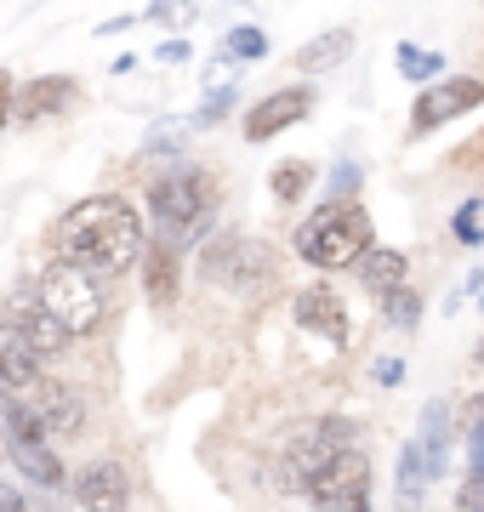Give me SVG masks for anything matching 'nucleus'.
Here are the masks:
<instances>
[{
    "mask_svg": "<svg viewBox=\"0 0 484 512\" xmlns=\"http://www.w3.org/2000/svg\"><path fill=\"white\" fill-rule=\"evenodd\" d=\"M308 109H314V92L308 86H280V92L257 97L251 109H245V143H274L280 131H291L297 120H308Z\"/></svg>",
    "mask_w": 484,
    "mask_h": 512,
    "instance_id": "nucleus-12",
    "label": "nucleus"
},
{
    "mask_svg": "<svg viewBox=\"0 0 484 512\" xmlns=\"http://www.w3.org/2000/svg\"><path fill=\"white\" fill-rule=\"evenodd\" d=\"M257 57H268V29H257V23L228 29L223 46H217V63H257Z\"/></svg>",
    "mask_w": 484,
    "mask_h": 512,
    "instance_id": "nucleus-23",
    "label": "nucleus"
},
{
    "mask_svg": "<svg viewBox=\"0 0 484 512\" xmlns=\"http://www.w3.org/2000/svg\"><path fill=\"white\" fill-rule=\"evenodd\" d=\"M308 501L319 512H371V456L365 450H342L325 473L308 484Z\"/></svg>",
    "mask_w": 484,
    "mask_h": 512,
    "instance_id": "nucleus-8",
    "label": "nucleus"
},
{
    "mask_svg": "<svg viewBox=\"0 0 484 512\" xmlns=\"http://www.w3.org/2000/svg\"><path fill=\"white\" fill-rule=\"evenodd\" d=\"M149 217H154L160 245H171V251L205 239V228H211V217H217V183H211V171L194 165V160L166 165V171L149 183Z\"/></svg>",
    "mask_w": 484,
    "mask_h": 512,
    "instance_id": "nucleus-2",
    "label": "nucleus"
},
{
    "mask_svg": "<svg viewBox=\"0 0 484 512\" xmlns=\"http://www.w3.org/2000/svg\"><path fill=\"white\" fill-rule=\"evenodd\" d=\"M0 512H29V501H23L18 484H0Z\"/></svg>",
    "mask_w": 484,
    "mask_h": 512,
    "instance_id": "nucleus-34",
    "label": "nucleus"
},
{
    "mask_svg": "<svg viewBox=\"0 0 484 512\" xmlns=\"http://www.w3.org/2000/svg\"><path fill=\"white\" fill-rule=\"evenodd\" d=\"M450 228H456V239H462V245H479V239H484V200H467L462 211H456V222H450Z\"/></svg>",
    "mask_w": 484,
    "mask_h": 512,
    "instance_id": "nucleus-27",
    "label": "nucleus"
},
{
    "mask_svg": "<svg viewBox=\"0 0 484 512\" xmlns=\"http://www.w3.org/2000/svg\"><path fill=\"white\" fill-rule=\"evenodd\" d=\"M382 319H388L393 330H416L422 325V296L410 291V285L405 291H393V296H382Z\"/></svg>",
    "mask_w": 484,
    "mask_h": 512,
    "instance_id": "nucleus-24",
    "label": "nucleus"
},
{
    "mask_svg": "<svg viewBox=\"0 0 484 512\" xmlns=\"http://www.w3.org/2000/svg\"><path fill=\"white\" fill-rule=\"evenodd\" d=\"M354 439H359V427L348 416H308V421H297V427L280 439V456H274V490L308 495V484H314L342 450H354Z\"/></svg>",
    "mask_w": 484,
    "mask_h": 512,
    "instance_id": "nucleus-4",
    "label": "nucleus"
},
{
    "mask_svg": "<svg viewBox=\"0 0 484 512\" xmlns=\"http://www.w3.org/2000/svg\"><path fill=\"white\" fill-rule=\"evenodd\" d=\"M143 291H149V302H177V291H183V256L171 251V245H160L154 239L149 251H143Z\"/></svg>",
    "mask_w": 484,
    "mask_h": 512,
    "instance_id": "nucleus-19",
    "label": "nucleus"
},
{
    "mask_svg": "<svg viewBox=\"0 0 484 512\" xmlns=\"http://www.w3.org/2000/svg\"><path fill=\"white\" fill-rule=\"evenodd\" d=\"M0 319H6V325L29 342V353H35V359H57V353H69V342H75V336H69V330L46 313V302H40V291H35V279L12 285V296L0 302Z\"/></svg>",
    "mask_w": 484,
    "mask_h": 512,
    "instance_id": "nucleus-9",
    "label": "nucleus"
},
{
    "mask_svg": "<svg viewBox=\"0 0 484 512\" xmlns=\"http://www.w3.org/2000/svg\"><path fill=\"white\" fill-rule=\"evenodd\" d=\"M154 57H160V63H188V57H194V46L177 35V40H160V46H154Z\"/></svg>",
    "mask_w": 484,
    "mask_h": 512,
    "instance_id": "nucleus-32",
    "label": "nucleus"
},
{
    "mask_svg": "<svg viewBox=\"0 0 484 512\" xmlns=\"http://www.w3.org/2000/svg\"><path fill=\"white\" fill-rule=\"evenodd\" d=\"M291 319H297L308 336H325V342H348V336H354L348 302H342L331 285H302V291L291 296Z\"/></svg>",
    "mask_w": 484,
    "mask_h": 512,
    "instance_id": "nucleus-13",
    "label": "nucleus"
},
{
    "mask_svg": "<svg viewBox=\"0 0 484 512\" xmlns=\"http://www.w3.org/2000/svg\"><path fill=\"white\" fill-rule=\"evenodd\" d=\"M359 285L371 296H393V291H405V279H410V256L405 251H393V245H371V256L354 268Z\"/></svg>",
    "mask_w": 484,
    "mask_h": 512,
    "instance_id": "nucleus-18",
    "label": "nucleus"
},
{
    "mask_svg": "<svg viewBox=\"0 0 484 512\" xmlns=\"http://www.w3.org/2000/svg\"><path fill=\"white\" fill-rule=\"evenodd\" d=\"M18 120V86H12V74L0 69V131Z\"/></svg>",
    "mask_w": 484,
    "mask_h": 512,
    "instance_id": "nucleus-30",
    "label": "nucleus"
},
{
    "mask_svg": "<svg viewBox=\"0 0 484 512\" xmlns=\"http://www.w3.org/2000/svg\"><path fill=\"white\" fill-rule=\"evenodd\" d=\"M371 376H376V387H399L405 382V359H399V353H393V359H376Z\"/></svg>",
    "mask_w": 484,
    "mask_h": 512,
    "instance_id": "nucleus-31",
    "label": "nucleus"
},
{
    "mask_svg": "<svg viewBox=\"0 0 484 512\" xmlns=\"http://www.w3.org/2000/svg\"><path fill=\"white\" fill-rule=\"evenodd\" d=\"M57 256L86 268L92 279H120L131 268H143V251H149V228H143V211L126 200V194H92L63 211V222L52 228Z\"/></svg>",
    "mask_w": 484,
    "mask_h": 512,
    "instance_id": "nucleus-1",
    "label": "nucleus"
},
{
    "mask_svg": "<svg viewBox=\"0 0 484 512\" xmlns=\"http://www.w3.org/2000/svg\"><path fill=\"white\" fill-rule=\"evenodd\" d=\"M131 23H137V18H131V12H120V18H109V23H97V35L109 40V35H120V29H131Z\"/></svg>",
    "mask_w": 484,
    "mask_h": 512,
    "instance_id": "nucleus-35",
    "label": "nucleus"
},
{
    "mask_svg": "<svg viewBox=\"0 0 484 512\" xmlns=\"http://www.w3.org/2000/svg\"><path fill=\"white\" fill-rule=\"evenodd\" d=\"M0 456H6V433H0Z\"/></svg>",
    "mask_w": 484,
    "mask_h": 512,
    "instance_id": "nucleus-37",
    "label": "nucleus"
},
{
    "mask_svg": "<svg viewBox=\"0 0 484 512\" xmlns=\"http://www.w3.org/2000/svg\"><path fill=\"white\" fill-rule=\"evenodd\" d=\"M149 23H166V29H188V23L200 18V6L194 0H149V12H143Z\"/></svg>",
    "mask_w": 484,
    "mask_h": 512,
    "instance_id": "nucleus-26",
    "label": "nucleus"
},
{
    "mask_svg": "<svg viewBox=\"0 0 484 512\" xmlns=\"http://www.w3.org/2000/svg\"><path fill=\"white\" fill-rule=\"evenodd\" d=\"M450 433H456V410H450L445 399H428L422 404V416H416V450H422V467H428V478L439 484L445 478V461H450Z\"/></svg>",
    "mask_w": 484,
    "mask_h": 512,
    "instance_id": "nucleus-16",
    "label": "nucleus"
},
{
    "mask_svg": "<svg viewBox=\"0 0 484 512\" xmlns=\"http://www.w3.org/2000/svg\"><path fill=\"white\" fill-rule=\"evenodd\" d=\"M428 467H422V450H416V439L399 444V461H393V501H399V512H422V495H428Z\"/></svg>",
    "mask_w": 484,
    "mask_h": 512,
    "instance_id": "nucleus-20",
    "label": "nucleus"
},
{
    "mask_svg": "<svg viewBox=\"0 0 484 512\" xmlns=\"http://www.w3.org/2000/svg\"><path fill=\"white\" fill-rule=\"evenodd\" d=\"M35 291H40V302H46V313H52L69 336H92V330L109 319L103 279H92L86 268L63 262V256H52V262L35 274Z\"/></svg>",
    "mask_w": 484,
    "mask_h": 512,
    "instance_id": "nucleus-6",
    "label": "nucleus"
},
{
    "mask_svg": "<svg viewBox=\"0 0 484 512\" xmlns=\"http://www.w3.org/2000/svg\"><path fill=\"white\" fill-rule=\"evenodd\" d=\"M473 370H484V342H479V348H473Z\"/></svg>",
    "mask_w": 484,
    "mask_h": 512,
    "instance_id": "nucleus-36",
    "label": "nucleus"
},
{
    "mask_svg": "<svg viewBox=\"0 0 484 512\" xmlns=\"http://www.w3.org/2000/svg\"><path fill=\"white\" fill-rule=\"evenodd\" d=\"M234 103H240V92H234V86H223V92H205V103L188 114V120H194V131H211V126H223V114L234 109Z\"/></svg>",
    "mask_w": 484,
    "mask_h": 512,
    "instance_id": "nucleus-25",
    "label": "nucleus"
},
{
    "mask_svg": "<svg viewBox=\"0 0 484 512\" xmlns=\"http://www.w3.org/2000/svg\"><path fill=\"white\" fill-rule=\"evenodd\" d=\"M0 433H6V461H12L29 484H40V490H69V467H63V456L52 450V439H46L40 421L29 416L18 399H6V393H0Z\"/></svg>",
    "mask_w": 484,
    "mask_h": 512,
    "instance_id": "nucleus-7",
    "label": "nucleus"
},
{
    "mask_svg": "<svg viewBox=\"0 0 484 512\" xmlns=\"http://www.w3.org/2000/svg\"><path fill=\"white\" fill-rule=\"evenodd\" d=\"M75 501H80V512H126V501H131V478H126V467L120 461H92V467H80L75 473Z\"/></svg>",
    "mask_w": 484,
    "mask_h": 512,
    "instance_id": "nucleus-14",
    "label": "nucleus"
},
{
    "mask_svg": "<svg viewBox=\"0 0 484 512\" xmlns=\"http://www.w3.org/2000/svg\"><path fill=\"white\" fill-rule=\"evenodd\" d=\"M473 109H484V80L479 74H445L439 86H428L410 103V137H433L439 126H450Z\"/></svg>",
    "mask_w": 484,
    "mask_h": 512,
    "instance_id": "nucleus-10",
    "label": "nucleus"
},
{
    "mask_svg": "<svg viewBox=\"0 0 484 512\" xmlns=\"http://www.w3.org/2000/svg\"><path fill=\"white\" fill-rule=\"evenodd\" d=\"M479 296H484V285H479ZM479 308H484V302H479Z\"/></svg>",
    "mask_w": 484,
    "mask_h": 512,
    "instance_id": "nucleus-38",
    "label": "nucleus"
},
{
    "mask_svg": "<svg viewBox=\"0 0 484 512\" xmlns=\"http://www.w3.org/2000/svg\"><path fill=\"white\" fill-rule=\"evenodd\" d=\"M450 165H456V171H479V165H484V131H479V137H467V143L450 154Z\"/></svg>",
    "mask_w": 484,
    "mask_h": 512,
    "instance_id": "nucleus-29",
    "label": "nucleus"
},
{
    "mask_svg": "<svg viewBox=\"0 0 484 512\" xmlns=\"http://www.w3.org/2000/svg\"><path fill=\"white\" fill-rule=\"evenodd\" d=\"M393 63H399V74H405V80H416L422 92L445 80V57L428 52V46H416V40H399V46H393Z\"/></svg>",
    "mask_w": 484,
    "mask_h": 512,
    "instance_id": "nucleus-21",
    "label": "nucleus"
},
{
    "mask_svg": "<svg viewBox=\"0 0 484 512\" xmlns=\"http://www.w3.org/2000/svg\"><path fill=\"white\" fill-rule=\"evenodd\" d=\"M200 279L217 285V291H234L245 302H257V296H268L280 285V256L251 234H217V239H205V251H200Z\"/></svg>",
    "mask_w": 484,
    "mask_h": 512,
    "instance_id": "nucleus-5",
    "label": "nucleus"
},
{
    "mask_svg": "<svg viewBox=\"0 0 484 512\" xmlns=\"http://www.w3.org/2000/svg\"><path fill=\"white\" fill-rule=\"evenodd\" d=\"M376 245L371 211L359 200H325L319 211H308V222L297 228V256L319 274H336V268H359Z\"/></svg>",
    "mask_w": 484,
    "mask_h": 512,
    "instance_id": "nucleus-3",
    "label": "nucleus"
},
{
    "mask_svg": "<svg viewBox=\"0 0 484 512\" xmlns=\"http://www.w3.org/2000/svg\"><path fill=\"white\" fill-rule=\"evenodd\" d=\"M467 461H473V473L484 478V421L473 427V433H467Z\"/></svg>",
    "mask_w": 484,
    "mask_h": 512,
    "instance_id": "nucleus-33",
    "label": "nucleus"
},
{
    "mask_svg": "<svg viewBox=\"0 0 484 512\" xmlns=\"http://www.w3.org/2000/svg\"><path fill=\"white\" fill-rule=\"evenodd\" d=\"M314 188V165L308 160H280L274 171H268V194L280 205H302V194Z\"/></svg>",
    "mask_w": 484,
    "mask_h": 512,
    "instance_id": "nucleus-22",
    "label": "nucleus"
},
{
    "mask_svg": "<svg viewBox=\"0 0 484 512\" xmlns=\"http://www.w3.org/2000/svg\"><path fill=\"white\" fill-rule=\"evenodd\" d=\"M359 183H365V171H359L354 160H342V165L331 171V200H354Z\"/></svg>",
    "mask_w": 484,
    "mask_h": 512,
    "instance_id": "nucleus-28",
    "label": "nucleus"
},
{
    "mask_svg": "<svg viewBox=\"0 0 484 512\" xmlns=\"http://www.w3.org/2000/svg\"><path fill=\"white\" fill-rule=\"evenodd\" d=\"M18 404L40 421V433H46V439H69V433H80V427H86V404H80V393L69 382L46 376V370H40L35 382L18 393Z\"/></svg>",
    "mask_w": 484,
    "mask_h": 512,
    "instance_id": "nucleus-11",
    "label": "nucleus"
},
{
    "mask_svg": "<svg viewBox=\"0 0 484 512\" xmlns=\"http://www.w3.org/2000/svg\"><path fill=\"white\" fill-rule=\"evenodd\" d=\"M75 74H35L29 86H18V120L23 126H40V120H57L63 109H75Z\"/></svg>",
    "mask_w": 484,
    "mask_h": 512,
    "instance_id": "nucleus-15",
    "label": "nucleus"
},
{
    "mask_svg": "<svg viewBox=\"0 0 484 512\" xmlns=\"http://www.w3.org/2000/svg\"><path fill=\"white\" fill-rule=\"evenodd\" d=\"M354 52V29H319L314 40H302L297 57H291V69L297 74H331L336 63H348Z\"/></svg>",
    "mask_w": 484,
    "mask_h": 512,
    "instance_id": "nucleus-17",
    "label": "nucleus"
}]
</instances>
